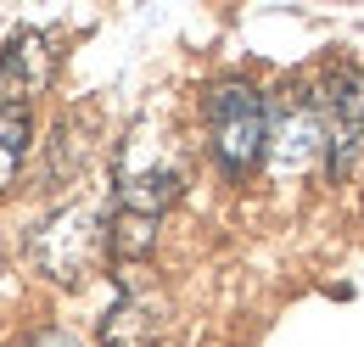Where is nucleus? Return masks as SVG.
<instances>
[{
    "label": "nucleus",
    "mask_w": 364,
    "mask_h": 347,
    "mask_svg": "<svg viewBox=\"0 0 364 347\" xmlns=\"http://www.w3.org/2000/svg\"><path fill=\"white\" fill-rule=\"evenodd\" d=\"M208 146L230 179H247L269 157V101L247 79H225L208 95Z\"/></svg>",
    "instance_id": "f257e3e1"
},
{
    "label": "nucleus",
    "mask_w": 364,
    "mask_h": 347,
    "mask_svg": "<svg viewBox=\"0 0 364 347\" xmlns=\"http://www.w3.org/2000/svg\"><path fill=\"white\" fill-rule=\"evenodd\" d=\"M280 179H303L325 163V124H319L314 85H280L269 101V157Z\"/></svg>",
    "instance_id": "f03ea898"
},
{
    "label": "nucleus",
    "mask_w": 364,
    "mask_h": 347,
    "mask_svg": "<svg viewBox=\"0 0 364 347\" xmlns=\"http://www.w3.org/2000/svg\"><path fill=\"white\" fill-rule=\"evenodd\" d=\"M314 101L325 124V169L342 179L364 151V73L353 62H331L314 79Z\"/></svg>",
    "instance_id": "7ed1b4c3"
},
{
    "label": "nucleus",
    "mask_w": 364,
    "mask_h": 347,
    "mask_svg": "<svg viewBox=\"0 0 364 347\" xmlns=\"http://www.w3.org/2000/svg\"><path fill=\"white\" fill-rule=\"evenodd\" d=\"M107 252H112V230L95 208H68L34 235V263L50 280H85Z\"/></svg>",
    "instance_id": "20e7f679"
},
{
    "label": "nucleus",
    "mask_w": 364,
    "mask_h": 347,
    "mask_svg": "<svg viewBox=\"0 0 364 347\" xmlns=\"http://www.w3.org/2000/svg\"><path fill=\"white\" fill-rule=\"evenodd\" d=\"M56 79V45L46 28H17L6 50H0V107H17L23 101H40Z\"/></svg>",
    "instance_id": "39448f33"
},
{
    "label": "nucleus",
    "mask_w": 364,
    "mask_h": 347,
    "mask_svg": "<svg viewBox=\"0 0 364 347\" xmlns=\"http://www.w3.org/2000/svg\"><path fill=\"white\" fill-rule=\"evenodd\" d=\"M23 157H28V118L17 107H0V191L17 179Z\"/></svg>",
    "instance_id": "423d86ee"
},
{
    "label": "nucleus",
    "mask_w": 364,
    "mask_h": 347,
    "mask_svg": "<svg viewBox=\"0 0 364 347\" xmlns=\"http://www.w3.org/2000/svg\"><path fill=\"white\" fill-rule=\"evenodd\" d=\"M28 347H79V342H73V336H62V331H40Z\"/></svg>",
    "instance_id": "0eeeda50"
}]
</instances>
